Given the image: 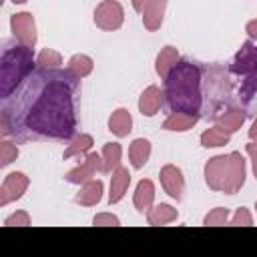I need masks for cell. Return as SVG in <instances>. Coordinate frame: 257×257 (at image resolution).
<instances>
[{"label":"cell","instance_id":"2e32d148","mask_svg":"<svg viewBox=\"0 0 257 257\" xmlns=\"http://www.w3.org/2000/svg\"><path fill=\"white\" fill-rule=\"evenodd\" d=\"M133 203H135V209L141 215L149 213V209L155 203V185H153V181H149V179L139 181V185L135 189V195H133Z\"/></svg>","mask_w":257,"mask_h":257},{"label":"cell","instance_id":"6da1fadb","mask_svg":"<svg viewBox=\"0 0 257 257\" xmlns=\"http://www.w3.org/2000/svg\"><path fill=\"white\" fill-rule=\"evenodd\" d=\"M32 82L34 100L26 106L24 126L26 131L48 137V139H70L76 131L74 116V90L76 78L68 68L66 72H56L54 68H44L34 74Z\"/></svg>","mask_w":257,"mask_h":257},{"label":"cell","instance_id":"ba28073f","mask_svg":"<svg viewBox=\"0 0 257 257\" xmlns=\"http://www.w3.org/2000/svg\"><path fill=\"white\" fill-rule=\"evenodd\" d=\"M229 171V155H217L205 163V183L211 191H223L227 183Z\"/></svg>","mask_w":257,"mask_h":257},{"label":"cell","instance_id":"7a4b0ae2","mask_svg":"<svg viewBox=\"0 0 257 257\" xmlns=\"http://www.w3.org/2000/svg\"><path fill=\"white\" fill-rule=\"evenodd\" d=\"M165 98L173 110L199 114L203 104L201 94V68L195 62L179 60L165 78Z\"/></svg>","mask_w":257,"mask_h":257},{"label":"cell","instance_id":"484cf974","mask_svg":"<svg viewBox=\"0 0 257 257\" xmlns=\"http://www.w3.org/2000/svg\"><path fill=\"white\" fill-rule=\"evenodd\" d=\"M68 70L76 76V78H84L94 70V60L88 54H74L68 60Z\"/></svg>","mask_w":257,"mask_h":257},{"label":"cell","instance_id":"9c48e42d","mask_svg":"<svg viewBox=\"0 0 257 257\" xmlns=\"http://www.w3.org/2000/svg\"><path fill=\"white\" fill-rule=\"evenodd\" d=\"M28 185H30V179L22 171H14V173L6 175L2 181V187H0V207H6L8 203L18 201L26 193Z\"/></svg>","mask_w":257,"mask_h":257},{"label":"cell","instance_id":"8fae6325","mask_svg":"<svg viewBox=\"0 0 257 257\" xmlns=\"http://www.w3.org/2000/svg\"><path fill=\"white\" fill-rule=\"evenodd\" d=\"M159 179H161V187L165 189V193L177 201L183 199V193H185V177H183V171L175 165H165L161 167L159 171Z\"/></svg>","mask_w":257,"mask_h":257},{"label":"cell","instance_id":"d590c367","mask_svg":"<svg viewBox=\"0 0 257 257\" xmlns=\"http://www.w3.org/2000/svg\"><path fill=\"white\" fill-rule=\"evenodd\" d=\"M149 0H131V4H133V8L137 10V12H143V8H145V4H147Z\"/></svg>","mask_w":257,"mask_h":257},{"label":"cell","instance_id":"44dd1931","mask_svg":"<svg viewBox=\"0 0 257 257\" xmlns=\"http://www.w3.org/2000/svg\"><path fill=\"white\" fill-rule=\"evenodd\" d=\"M177 219H179V211L169 203L153 205L147 213V223L149 225H167V223H173Z\"/></svg>","mask_w":257,"mask_h":257},{"label":"cell","instance_id":"9a60e30c","mask_svg":"<svg viewBox=\"0 0 257 257\" xmlns=\"http://www.w3.org/2000/svg\"><path fill=\"white\" fill-rule=\"evenodd\" d=\"M128 185H131V173H128V169H124V167H120V165H118V167L112 171V177H110L108 203H110V205L118 203V201L126 195Z\"/></svg>","mask_w":257,"mask_h":257},{"label":"cell","instance_id":"ac0fdd59","mask_svg":"<svg viewBox=\"0 0 257 257\" xmlns=\"http://www.w3.org/2000/svg\"><path fill=\"white\" fill-rule=\"evenodd\" d=\"M179 60H181V56H179V50H177L175 46H171V44L163 46L161 52H159L157 58H155V70H157V74L165 80L167 74L175 68V64H177Z\"/></svg>","mask_w":257,"mask_h":257},{"label":"cell","instance_id":"74e56055","mask_svg":"<svg viewBox=\"0 0 257 257\" xmlns=\"http://www.w3.org/2000/svg\"><path fill=\"white\" fill-rule=\"evenodd\" d=\"M255 209H257V201H255Z\"/></svg>","mask_w":257,"mask_h":257},{"label":"cell","instance_id":"836d02e7","mask_svg":"<svg viewBox=\"0 0 257 257\" xmlns=\"http://www.w3.org/2000/svg\"><path fill=\"white\" fill-rule=\"evenodd\" d=\"M245 30H247V34H249L253 40H257V18L249 20V22H247V26H245Z\"/></svg>","mask_w":257,"mask_h":257},{"label":"cell","instance_id":"d4e9b609","mask_svg":"<svg viewBox=\"0 0 257 257\" xmlns=\"http://www.w3.org/2000/svg\"><path fill=\"white\" fill-rule=\"evenodd\" d=\"M102 173H112L118 165H120V157H122V147L118 143H106L102 147Z\"/></svg>","mask_w":257,"mask_h":257},{"label":"cell","instance_id":"3957f363","mask_svg":"<svg viewBox=\"0 0 257 257\" xmlns=\"http://www.w3.org/2000/svg\"><path fill=\"white\" fill-rule=\"evenodd\" d=\"M34 68V54L32 48L18 44L4 50L0 60V94L2 98H8L12 90L18 88V84L32 72Z\"/></svg>","mask_w":257,"mask_h":257},{"label":"cell","instance_id":"603a6c76","mask_svg":"<svg viewBox=\"0 0 257 257\" xmlns=\"http://www.w3.org/2000/svg\"><path fill=\"white\" fill-rule=\"evenodd\" d=\"M92 145H94V141H92V137L88 135V133H80V135H76L72 141H70V145L66 147V151L62 153V159H72V157H84L90 149H92Z\"/></svg>","mask_w":257,"mask_h":257},{"label":"cell","instance_id":"277c9868","mask_svg":"<svg viewBox=\"0 0 257 257\" xmlns=\"http://www.w3.org/2000/svg\"><path fill=\"white\" fill-rule=\"evenodd\" d=\"M231 70L235 74H243L245 82L241 86V96L247 100L257 90V46L253 42H245L241 50L235 54Z\"/></svg>","mask_w":257,"mask_h":257},{"label":"cell","instance_id":"7c38bea8","mask_svg":"<svg viewBox=\"0 0 257 257\" xmlns=\"http://www.w3.org/2000/svg\"><path fill=\"white\" fill-rule=\"evenodd\" d=\"M163 98H165V92L157 86V84H151L147 86L141 96H139V110L143 116H155L159 112V108L163 106Z\"/></svg>","mask_w":257,"mask_h":257},{"label":"cell","instance_id":"83f0119b","mask_svg":"<svg viewBox=\"0 0 257 257\" xmlns=\"http://www.w3.org/2000/svg\"><path fill=\"white\" fill-rule=\"evenodd\" d=\"M227 223H229V209L227 207H215L203 219V225H211V227L227 225Z\"/></svg>","mask_w":257,"mask_h":257},{"label":"cell","instance_id":"4316f807","mask_svg":"<svg viewBox=\"0 0 257 257\" xmlns=\"http://www.w3.org/2000/svg\"><path fill=\"white\" fill-rule=\"evenodd\" d=\"M36 64L42 66V68H58L62 64V56L58 50H52V48H42L36 56Z\"/></svg>","mask_w":257,"mask_h":257},{"label":"cell","instance_id":"30bf717a","mask_svg":"<svg viewBox=\"0 0 257 257\" xmlns=\"http://www.w3.org/2000/svg\"><path fill=\"white\" fill-rule=\"evenodd\" d=\"M245 177H247V163L243 155L239 151L229 153V171H227V183H225L223 193L235 195L245 185Z\"/></svg>","mask_w":257,"mask_h":257},{"label":"cell","instance_id":"8d00e7d4","mask_svg":"<svg viewBox=\"0 0 257 257\" xmlns=\"http://www.w3.org/2000/svg\"><path fill=\"white\" fill-rule=\"evenodd\" d=\"M12 2H14V4H24L26 0H12Z\"/></svg>","mask_w":257,"mask_h":257},{"label":"cell","instance_id":"e575fe53","mask_svg":"<svg viewBox=\"0 0 257 257\" xmlns=\"http://www.w3.org/2000/svg\"><path fill=\"white\" fill-rule=\"evenodd\" d=\"M249 139H251V143H257V118L253 120V124L249 128Z\"/></svg>","mask_w":257,"mask_h":257},{"label":"cell","instance_id":"cb8c5ba5","mask_svg":"<svg viewBox=\"0 0 257 257\" xmlns=\"http://www.w3.org/2000/svg\"><path fill=\"white\" fill-rule=\"evenodd\" d=\"M231 141V135L227 131H223L219 124H213L211 128L201 133V145L205 149H217V147H225Z\"/></svg>","mask_w":257,"mask_h":257},{"label":"cell","instance_id":"d6986e66","mask_svg":"<svg viewBox=\"0 0 257 257\" xmlns=\"http://www.w3.org/2000/svg\"><path fill=\"white\" fill-rule=\"evenodd\" d=\"M108 131L112 135H116L118 139L126 137L133 131V116L126 108H116L112 110V114L108 116Z\"/></svg>","mask_w":257,"mask_h":257},{"label":"cell","instance_id":"ffe728a7","mask_svg":"<svg viewBox=\"0 0 257 257\" xmlns=\"http://www.w3.org/2000/svg\"><path fill=\"white\" fill-rule=\"evenodd\" d=\"M149 157H151V141H147V139H143V137L135 139V141L131 143V147H128V161H131V167L137 169V171L143 169V167L147 165Z\"/></svg>","mask_w":257,"mask_h":257},{"label":"cell","instance_id":"5bb4252c","mask_svg":"<svg viewBox=\"0 0 257 257\" xmlns=\"http://www.w3.org/2000/svg\"><path fill=\"white\" fill-rule=\"evenodd\" d=\"M102 191H104V185L100 179H90L86 183H82L80 191L76 193L74 197V203L82 205V207H94L100 203L102 199Z\"/></svg>","mask_w":257,"mask_h":257},{"label":"cell","instance_id":"e0dca14e","mask_svg":"<svg viewBox=\"0 0 257 257\" xmlns=\"http://www.w3.org/2000/svg\"><path fill=\"white\" fill-rule=\"evenodd\" d=\"M197 122H199V114L183 112V110H173V112L165 118L163 128H165V131H175V133H185V131L193 128Z\"/></svg>","mask_w":257,"mask_h":257},{"label":"cell","instance_id":"d6a6232c","mask_svg":"<svg viewBox=\"0 0 257 257\" xmlns=\"http://www.w3.org/2000/svg\"><path fill=\"white\" fill-rule=\"evenodd\" d=\"M245 151H247V155H249V159H251L253 175H255V179H257V143H249V145H245Z\"/></svg>","mask_w":257,"mask_h":257},{"label":"cell","instance_id":"52a82bcc","mask_svg":"<svg viewBox=\"0 0 257 257\" xmlns=\"http://www.w3.org/2000/svg\"><path fill=\"white\" fill-rule=\"evenodd\" d=\"M98 171L102 173V157L96 155V153H86L82 157V161L64 175V179L68 183H72V185H82V183L94 179V175Z\"/></svg>","mask_w":257,"mask_h":257},{"label":"cell","instance_id":"7402d4cb","mask_svg":"<svg viewBox=\"0 0 257 257\" xmlns=\"http://www.w3.org/2000/svg\"><path fill=\"white\" fill-rule=\"evenodd\" d=\"M243 122H245V112H243L241 108L231 106V108H227L225 112L217 114V122H215V124H219L223 131H227V133L231 135V133L239 131V128L243 126Z\"/></svg>","mask_w":257,"mask_h":257},{"label":"cell","instance_id":"f1b7e54d","mask_svg":"<svg viewBox=\"0 0 257 257\" xmlns=\"http://www.w3.org/2000/svg\"><path fill=\"white\" fill-rule=\"evenodd\" d=\"M18 147L10 141H2L0 143V167H8L12 161L18 159Z\"/></svg>","mask_w":257,"mask_h":257},{"label":"cell","instance_id":"4dcf8cb0","mask_svg":"<svg viewBox=\"0 0 257 257\" xmlns=\"http://www.w3.org/2000/svg\"><path fill=\"white\" fill-rule=\"evenodd\" d=\"M229 223H231V225H243V227H249V225H253V215L249 213L247 207H239V209L235 211V215L231 217Z\"/></svg>","mask_w":257,"mask_h":257},{"label":"cell","instance_id":"5b68a950","mask_svg":"<svg viewBox=\"0 0 257 257\" xmlns=\"http://www.w3.org/2000/svg\"><path fill=\"white\" fill-rule=\"evenodd\" d=\"M124 22V8L116 0H102L94 8V24L100 30H118Z\"/></svg>","mask_w":257,"mask_h":257},{"label":"cell","instance_id":"1f68e13d","mask_svg":"<svg viewBox=\"0 0 257 257\" xmlns=\"http://www.w3.org/2000/svg\"><path fill=\"white\" fill-rule=\"evenodd\" d=\"M92 223L98 225V227H106V225L116 227V225H120V219L116 215H112V213H98V215H94Z\"/></svg>","mask_w":257,"mask_h":257},{"label":"cell","instance_id":"f546056e","mask_svg":"<svg viewBox=\"0 0 257 257\" xmlns=\"http://www.w3.org/2000/svg\"><path fill=\"white\" fill-rule=\"evenodd\" d=\"M26 227V225H30V215L26 213V211H16V213H12V215H8L6 219H4V227Z\"/></svg>","mask_w":257,"mask_h":257},{"label":"cell","instance_id":"4fadbf2b","mask_svg":"<svg viewBox=\"0 0 257 257\" xmlns=\"http://www.w3.org/2000/svg\"><path fill=\"white\" fill-rule=\"evenodd\" d=\"M167 4L169 0H149L143 8V24L147 30L155 32L161 28L163 24V18H165V10H167Z\"/></svg>","mask_w":257,"mask_h":257},{"label":"cell","instance_id":"8992f818","mask_svg":"<svg viewBox=\"0 0 257 257\" xmlns=\"http://www.w3.org/2000/svg\"><path fill=\"white\" fill-rule=\"evenodd\" d=\"M10 30L14 34V38L28 46V48H34L36 44V22H34V16L30 12H16L10 16Z\"/></svg>","mask_w":257,"mask_h":257}]
</instances>
